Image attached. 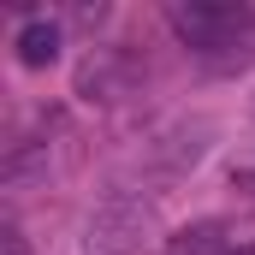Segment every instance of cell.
<instances>
[{"instance_id": "3", "label": "cell", "mask_w": 255, "mask_h": 255, "mask_svg": "<svg viewBox=\"0 0 255 255\" xmlns=\"http://www.w3.org/2000/svg\"><path fill=\"white\" fill-rule=\"evenodd\" d=\"M166 255H232V238H226L220 220H196V226H184V232H172Z\"/></svg>"}, {"instance_id": "5", "label": "cell", "mask_w": 255, "mask_h": 255, "mask_svg": "<svg viewBox=\"0 0 255 255\" xmlns=\"http://www.w3.org/2000/svg\"><path fill=\"white\" fill-rule=\"evenodd\" d=\"M0 255H30V250H24V232H18L12 220L0 226Z\"/></svg>"}, {"instance_id": "1", "label": "cell", "mask_w": 255, "mask_h": 255, "mask_svg": "<svg viewBox=\"0 0 255 255\" xmlns=\"http://www.w3.org/2000/svg\"><path fill=\"white\" fill-rule=\"evenodd\" d=\"M166 24L208 71H232L255 60V6L244 0H172Z\"/></svg>"}, {"instance_id": "4", "label": "cell", "mask_w": 255, "mask_h": 255, "mask_svg": "<svg viewBox=\"0 0 255 255\" xmlns=\"http://www.w3.org/2000/svg\"><path fill=\"white\" fill-rule=\"evenodd\" d=\"M226 178H232V190H244V196H255V154H238V160L226 166Z\"/></svg>"}, {"instance_id": "2", "label": "cell", "mask_w": 255, "mask_h": 255, "mask_svg": "<svg viewBox=\"0 0 255 255\" xmlns=\"http://www.w3.org/2000/svg\"><path fill=\"white\" fill-rule=\"evenodd\" d=\"M12 48H18V65L42 71V65L60 60V24H54V18H30V24L12 36Z\"/></svg>"}]
</instances>
